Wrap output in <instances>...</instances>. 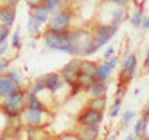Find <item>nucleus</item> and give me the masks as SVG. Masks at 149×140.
I'll return each mask as SVG.
<instances>
[{"label": "nucleus", "instance_id": "obj_1", "mask_svg": "<svg viewBox=\"0 0 149 140\" xmlns=\"http://www.w3.org/2000/svg\"><path fill=\"white\" fill-rule=\"evenodd\" d=\"M25 109H26V89L23 87L13 92L6 98H3L2 103H0V111L3 112L5 117H8V120L20 118Z\"/></svg>", "mask_w": 149, "mask_h": 140}, {"label": "nucleus", "instance_id": "obj_2", "mask_svg": "<svg viewBox=\"0 0 149 140\" xmlns=\"http://www.w3.org/2000/svg\"><path fill=\"white\" fill-rule=\"evenodd\" d=\"M68 31L70 30H47L44 33L45 47L50 50L64 51L70 55V42H68Z\"/></svg>", "mask_w": 149, "mask_h": 140}, {"label": "nucleus", "instance_id": "obj_3", "mask_svg": "<svg viewBox=\"0 0 149 140\" xmlns=\"http://www.w3.org/2000/svg\"><path fill=\"white\" fill-rule=\"evenodd\" d=\"M73 22V9L64 6L61 11L54 13L47 22V30H70Z\"/></svg>", "mask_w": 149, "mask_h": 140}, {"label": "nucleus", "instance_id": "obj_4", "mask_svg": "<svg viewBox=\"0 0 149 140\" xmlns=\"http://www.w3.org/2000/svg\"><path fill=\"white\" fill-rule=\"evenodd\" d=\"M50 111H39V109H26L22 114V121L25 126H37V128H44L48 123Z\"/></svg>", "mask_w": 149, "mask_h": 140}, {"label": "nucleus", "instance_id": "obj_5", "mask_svg": "<svg viewBox=\"0 0 149 140\" xmlns=\"http://www.w3.org/2000/svg\"><path fill=\"white\" fill-rule=\"evenodd\" d=\"M79 65H81V59L79 56H74L73 59H70L67 64L61 69V76L68 86H73L74 83H78L79 78Z\"/></svg>", "mask_w": 149, "mask_h": 140}, {"label": "nucleus", "instance_id": "obj_6", "mask_svg": "<svg viewBox=\"0 0 149 140\" xmlns=\"http://www.w3.org/2000/svg\"><path fill=\"white\" fill-rule=\"evenodd\" d=\"M102 121V111H96L92 107H84L78 114L76 123L79 126H100Z\"/></svg>", "mask_w": 149, "mask_h": 140}, {"label": "nucleus", "instance_id": "obj_7", "mask_svg": "<svg viewBox=\"0 0 149 140\" xmlns=\"http://www.w3.org/2000/svg\"><path fill=\"white\" fill-rule=\"evenodd\" d=\"M42 78H44V83H45L47 90L51 92L53 95H56L58 92H61L65 86H68V84L62 79L61 73H47V75H44ZM68 87H70V86H68Z\"/></svg>", "mask_w": 149, "mask_h": 140}, {"label": "nucleus", "instance_id": "obj_8", "mask_svg": "<svg viewBox=\"0 0 149 140\" xmlns=\"http://www.w3.org/2000/svg\"><path fill=\"white\" fill-rule=\"evenodd\" d=\"M20 87H22L20 83L13 81V79L8 78L5 73H0V97H2V100L6 98L8 95H11L13 92L19 90Z\"/></svg>", "mask_w": 149, "mask_h": 140}, {"label": "nucleus", "instance_id": "obj_9", "mask_svg": "<svg viewBox=\"0 0 149 140\" xmlns=\"http://www.w3.org/2000/svg\"><path fill=\"white\" fill-rule=\"evenodd\" d=\"M0 22L5 23L9 28H13L14 22H16V6L0 5Z\"/></svg>", "mask_w": 149, "mask_h": 140}, {"label": "nucleus", "instance_id": "obj_10", "mask_svg": "<svg viewBox=\"0 0 149 140\" xmlns=\"http://www.w3.org/2000/svg\"><path fill=\"white\" fill-rule=\"evenodd\" d=\"M30 16L34 17L40 25H47V22H48V19H50V11H48V8L45 6V3H40V5H37L36 8L31 9Z\"/></svg>", "mask_w": 149, "mask_h": 140}, {"label": "nucleus", "instance_id": "obj_11", "mask_svg": "<svg viewBox=\"0 0 149 140\" xmlns=\"http://www.w3.org/2000/svg\"><path fill=\"white\" fill-rule=\"evenodd\" d=\"M76 134H78V139L95 140L100 137V126H81V129Z\"/></svg>", "mask_w": 149, "mask_h": 140}, {"label": "nucleus", "instance_id": "obj_12", "mask_svg": "<svg viewBox=\"0 0 149 140\" xmlns=\"http://www.w3.org/2000/svg\"><path fill=\"white\" fill-rule=\"evenodd\" d=\"M96 65H98V64L93 62V61L81 59V65H79V75H82V76H87V78H92V79H96V78H95Z\"/></svg>", "mask_w": 149, "mask_h": 140}, {"label": "nucleus", "instance_id": "obj_13", "mask_svg": "<svg viewBox=\"0 0 149 140\" xmlns=\"http://www.w3.org/2000/svg\"><path fill=\"white\" fill-rule=\"evenodd\" d=\"M26 107L28 109H39V111H50L47 104L42 101V98L36 93L26 92Z\"/></svg>", "mask_w": 149, "mask_h": 140}, {"label": "nucleus", "instance_id": "obj_14", "mask_svg": "<svg viewBox=\"0 0 149 140\" xmlns=\"http://www.w3.org/2000/svg\"><path fill=\"white\" fill-rule=\"evenodd\" d=\"M127 17V13H126V8L124 6H118L115 9H112L110 14H109V20L106 23H112V25H116L118 27L121 22H124V19Z\"/></svg>", "mask_w": 149, "mask_h": 140}, {"label": "nucleus", "instance_id": "obj_15", "mask_svg": "<svg viewBox=\"0 0 149 140\" xmlns=\"http://www.w3.org/2000/svg\"><path fill=\"white\" fill-rule=\"evenodd\" d=\"M106 90H107V86L104 81H100V79H95L90 86L87 89V93L90 97H101V95H106Z\"/></svg>", "mask_w": 149, "mask_h": 140}, {"label": "nucleus", "instance_id": "obj_16", "mask_svg": "<svg viewBox=\"0 0 149 140\" xmlns=\"http://www.w3.org/2000/svg\"><path fill=\"white\" fill-rule=\"evenodd\" d=\"M98 48L95 47V42H93L92 36H87L86 39L82 41L81 48H79V56H92L93 53H96Z\"/></svg>", "mask_w": 149, "mask_h": 140}, {"label": "nucleus", "instance_id": "obj_17", "mask_svg": "<svg viewBox=\"0 0 149 140\" xmlns=\"http://www.w3.org/2000/svg\"><path fill=\"white\" fill-rule=\"evenodd\" d=\"M26 89V92H30V93H36V95H40L42 92H45V83H44V78H36V79H33V81L28 84V86L25 87Z\"/></svg>", "mask_w": 149, "mask_h": 140}, {"label": "nucleus", "instance_id": "obj_18", "mask_svg": "<svg viewBox=\"0 0 149 140\" xmlns=\"http://www.w3.org/2000/svg\"><path fill=\"white\" fill-rule=\"evenodd\" d=\"M107 106V98L106 95H101V97H90V100L87 103V107H92V109H96V111H104Z\"/></svg>", "mask_w": 149, "mask_h": 140}, {"label": "nucleus", "instance_id": "obj_19", "mask_svg": "<svg viewBox=\"0 0 149 140\" xmlns=\"http://www.w3.org/2000/svg\"><path fill=\"white\" fill-rule=\"evenodd\" d=\"M26 30L28 33H30L31 37H37L42 34V28H40V23L36 20L33 16H30V19H28V23H26Z\"/></svg>", "mask_w": 149, "mask_h": 140}, {"label": "nucleus", "instance_id": "obj_20", "mask_svg": "<svg viewBox=\"0 0 149 140\" xmlns=\"http://www.w3.org/2000/svg\"><path fill=\"white\" fill-rule=\"evenodd\" d=\"M110 73H112V70L107 67V65L104 62H101V64H98L96 65V73H95V78L96 79H100V81H107L110 76Z\"/></svg>", "mask_w": 149, "mask_h": 140}, {"label": "nucleus", "instance_id": "obj_21", "mask_svg": "<svg viewBox=\"0 0 149 140\" xmlns=\"http://www.w3.org/2000/svg\"><path fill=\"white\" fill-rule=\"evenodd\" d=\"M44 3H45V6L48 8L50 14L58 13L65 6V0H44Z\"/></svg>", "mask_w": 149, "mask_h": 140}, {"label": "nucleus", "instance_id": "obj_22", "mask_svg": "<svg viewBox=\"0 0 149 140\" xmlns=\"http://www.w3.org/2000/svg\"><path fill=\"white\" fill-rule=\"evenodd\" d=\"M129 22H130V25L135 27V28L141 27V22H143V8H137V9H135V13L130 16Z\"/></svg>", "mask_w": 149, "mask_h": 140}, {"label": "nucleus", "instance_id": "obj_23", "mask_svg": "<svg viewBox=\"0 0 149 140\" xmlns=\"http://www.w3.org/2000/svg\"><path fill=\"white\" fill-rule=\"evenodd\" d=\"M13 47V50H19L22 47V39H20V33L19 31H14L11 34V44H9Z\"/></svg>", "mask_w": 149, "mask_h": 140}, {"label": "nucleus", "instance_id": "obj_24", "mask_svg": "<svg viewBox=\"0 0 149 140\" xmlns=\"http://www.w3.org/2000/svg\"><path fill=\"white\" fill-rule=\"evenodd\" d=\"M134 65H137V56H135V55H129L127 58L124 59V62H123V70L126 72V70H129L130 67H134Z\"/></svg>", "mask_w": 149, "mask_h": 140}, {"label": "nucleus", "instance_id": "obj_25", "mask_svg": "<svg viewBox=\"0 0 149 140\" xmlns=\"http://www.w3.org/2000/svg\"><path fill=\"white\" fill-rule=\"evenodd\" d=\"M9 34H11V28H9V27H6L5 23H2V22H0V44L6 41Z\"/></svg>", "mask_w": 149, "mask_h": 140}, {"label": "nucleus", "instance_id": "obj_26", "mask_svg": "<svg viewBox=\"0 0 149 140\" xmlns=\"http://www.w3.org/2000/svg\"><path fill=\"white\" fill-rule=\"evenodd\" d=\"M120 109H121V98L118 97V98H115L113 104H112V107H110V117L112 118L120 114Z\"/></svg>", "mask_w": 149, "mask_h": 140}, {"label": "nucleus", "instance_id": "obj_27", "mask_svg": "<svg viewBox=\"0 0 149 140\" xmlns=\"http://www.w3.org/2000/svg\"><path fill=\"white\" fill-rule=\"evenodd\" d=\"M5 75H6L8 78H11L13 81H16V83H22V78H20V73L17 72V70H11V69H8L6 72H5Z\"/></svg>", "mask_w": 149, "mask_h": 140}, {"label": "nucleus", "instance_id": "obj_28", "mask_svg": "<svg viewBox=\"0 0 149 140\" xmlns=\"http://www.w3.org/2000/svg\"><path fill=\"white\" fill-rule=\"evenodd\" d=\"M9 65H11V62H9V59H5L3 56L0 58V73H5L6 70L9 69Z\"/></svg>", "mask_w": 149, "mask_h": 140}, {"label": "nucleus", "instance_id": "obj_29", "mask_svg": "<svg viewBox=\"0 0 149 140\" xmlns=\"http://www.w3.org/2000/svg\"><path fill=\"white\" fill-rule=\"evenodd\" d=\"M116 62H118V59H116L115 56H110V58H107V59L104 61V64H106L110 70H113V69L116 67Z\"/></svg>", "mask_w": 149, "mask_h": 140}, {"label": "nucleus", "instance_id": "obj_30", "mask_svg": "<svg viewBox=\"0 0 149 140\" xmlns=\"http://www.w3.org/2000/svg\"><path fill=\"white\" fill-rule=\"evenodd\" d=\"M134 117H135V114H134L132 111H126V112H124V115H123V123H124V125L130 123Z\"/></svg>", "mask_w": 149, "mask_h": 140}, {"label": "nucleus", "instance_id": "obj_31", "mask_svg": "<svg viewBox=\"0 0 149 140\" xmlns=\"http://www.w3.org/2000/svg\"><path fill=\"white\" fill-rule=\"evenodd\" d=\"M134 132H135V137L143 132V118L138 120L137 123H135V126H134Z\"/></svg>", "mask_w": 149, "mask_h": 140}, {"label": "nucleus", "instance_id": "obj_32", "mask_svg": "<svg viewBox=\"0 0 149 140\" xmlns=\"http://www.w3.org/2000/svg\"><path fill=\"white\" fill-rule=\"evenodd\" d=\"M106 2H109V3H113L116 5V6H127V5L130 3V0H106Z\"/></svg>", "mask_w": 149, "mask_h": 140}, {"label": "nucleus", "instance_id": "obj_33", "mask_svg": "<svg viewBox=\"0 0 149 140\" xmlns=\"http://www.w3.org/2000/svg\"><path fill=\"white\" fill-rule=\"evenodd\" d=\"M20 0H0V5H5V6H17V3Z\"/></svg>", "mask_w": 149, "mask_h": 140}, {"label": "nucleus", "instance_id": "obj_34", "mask_svg": "<svg viewBox=\"0 0 149 140\" xmlns=\"http://www.w3.org/2000/svg\"><path fill=\"white\" fill-rule=\"evenodd\" d=\"M25 3H26V5H28V6H30L31 9H33V8H36L37 5L44 3V0H25Z\"/></svg>", "mask_w": 149, "mask_h": 140}, {"label": "nucleus", "instance_id": "obj_35", "mask_svg": "<svg viewBox=\"0 0 149 140\" xmlns=\"http://www.w3.org/2000/svg\"><path fill=\"white\" fill-rule=\"evenodd\" d=\"M8 42L6 41H5V42H2V44H0V58H2V56L5 55V53H6V50H8Z\"/></svg>", "mask_w": 149, "mask_h": 140}, {"label": "nucleus", "instance_id": "obj_36", "mask_svg": "<svg viewBox=\"0 0 149 140\" xmlns=\"http://www.w3.org/2000/svg\"><path fill=\"white\" fill-rule=\"evenodd\" d=\"M113 53H115V47H109V48L104 51V58H106V59L110 58V56H113Z\"/></svg>", "mask_w": 149, "mask_h": 140}, {"label": "nucleus", "instance_id": "obj_37", "mask_svg": "<svg viewBox=\"0 0 149 140\" xmlns=\"http://www.w3.org/2000/svg\"><path fill=\"white\" fill-rule=\"evenodd\" d=\"M130 2H134V5L137 8H143L144 3H146V0H130Z\"/></svg>", "mask_w": 149, "mask_h": 140}, {"label": "nucleus", "instance_id": "obj_38", "mask_svg": "<svg viewBox=\"0 0 149 140\" xmlns=\"http://www.w3.org/2000/svg\"><path fill=\"white\" fill-rule=\"evenodd\" d=\"M141 27L149 30V17H143V22H141Z\"/></svg>", "mask_w": 149, "mask_h": 140}, {"label": "nucleus", "instance_id": "obj_39", "mask_svg": "<svg viewBox=\"0 0 149 140\" xmlns=\"http://www.w3.org/2000/svg\"><path fill=\"white\" fill-rule=\"evenodd\" d=\"M86 2H88V0H70V3H76V5H79V3H86Z\"/></svg>", "mask_w": 149, "mask_h": 140}, {"label": "nucleus", "instance_id": "obj_40", "mask_svg": "<svg viewBox=\"0 0 149 140\" xmlns=\"http://www.w3.org/2000/svg\"><path fill=\"white\" fill-rule=\"evenodd\" d=\"M144 67H146V69H149V55L146 56V61H144Z\"/></svg>", "mask_w": 149, "mask_h": 140}, {"label": "nucleus", "instance_id": "obj_41", "mask_svg": "<svg viewBox=\"0 0 149 140\" xmlns=\"http://www.w3.org/2000/svg\"><path fill=\"white\" fill-rule=\"evenodd\" d=\"M134 139H135V135H132V134L127 135V140H134Z\"/></svg>", "mask_w": 149, "mask_h": 140}, {"label": "nucleus", "instance_id": "obj_42", "mask_svg": "<svg viewBox=\"0 0 149 140\" xmlns=\"http://www.w3.org/2000/svg\"><path fill=\"white\" fill-rule=\"evenodd\" d=\"M0 103H2V97H0Z\"/></svg>", "mask_w": 149, "mask_h": 140}, {"label": "nucleus", "instance_id": "obj_43", "mask_svg": "<svg viewBox=\"0 0 149 140\" xmlns=\"http://www.w3.org/2000/svg\"><path fill=\"white\" fill-rule=\"evenodd\" d=\"M148 109H149V107H148Z\"/></svg>", "mask_w": 149, "mask_h": 140}]
</instances>
